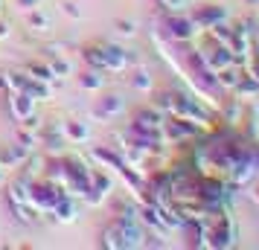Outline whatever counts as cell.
<instances>
[{
    "label": "cell",
    "mask_w": 259,
    "mask_h": 250,
    "mask_svg": "<svg viewBox=\"0 0 259 250\" xmlns=\"http://www.w3.org/2000/svg\"><path fill=\"white\" fill-rule=\"evenodd\" d=\"M12 111L18 119H26L32 111H35V96L26 93V90H18V93L12 96Z\"/></svg>",
    "instance_id": "1"
},
{
    "label": "cell",
    "mask_w": 259,
    "mask_h": 250,
    "mask_svg": "<svg viewBox=\"0 0 259 250\" xmlns=\"http://www.w3.org/2000/svg\"><path fill=\"white\" fill-rule=\"evenodd\" d=\"M64 134H67V137H73V140H79V143H82L84 137H88V134H84V128H82V125H76V122L64 125Z\"/></svg>",
    "instance_id": "2"
},
{
    "label": "cell",
    "mask_w": 259,
    "mask_h": 250,
    "mask_svg": "<svg viewBox=\"0 0 259 250\" xmlns=\"http://www.w3.org/2000/svg\"><path fill=\"white\" fill-rule=\"evenodd\" d=\"M18 3H21V9H29V12H35L41 0H18Z\"/></svg>",
    "instance_id": "3"
},
{
    "label": "cell",
    "mask_w": 259,
    "mask_h": 250,
    "mask_svg": "<svg viewBox=\"0 0 259 250\" xmlns=\"http://www.w3.org/2000/svg\"><path fill=\"white\" fill-rule=\"evenodd\" d=\"M64 12H67V15H73V18H79V9H76L73 3H64Z\"/></svg>",
    "instance_id": "4"
},
{
    "label": "cell",
    "mask_w": 259,
    "mask_h": 250,
    "mask_svg": "<svg viewBox=\"0 0 259 250\" xmlns=\"http://www.w3.org/2000/svg\"><path fill=\"white\" fill-rule=\"evenodd\" d=\"M9 35V24H6V21H0V38H6Z\"/></svg>",
    "instance_id": "5"
}]
</instances>
